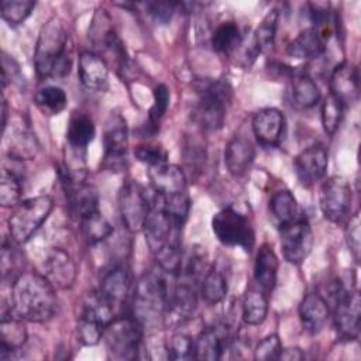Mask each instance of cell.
Returning <instances> with one entry per match:
<instances>
[{"instance_id": "obj_1", "label": "cell", "mask_w": 361, "mask_h": 361, "mask_svg": "<svg viewBox=\"0 0 361 361\" xmlns=\"http://www.w3.org/2000/svg\"><path fill=\"white\" fill-rule=\"evenodd\" d=\"M56 312L55 288L32 271L21 272L13 279L10 313L24 322L44 323Z\"/></svg>"}, {"instance_id": "obj_2", "label": "cell", "mask_w": 361, "mask_h": 361, "mask_svg": "<svg viewBox=\"0 0 361 361\" xmlns=\"http://www.w3.org/2000/svg\"><path fill=\"white\" fill-rule=\"evenodd\" d=\"M34 65L37 75L45 78H65L72 68V49L68 31L56 17L48 20L38 35Z\"/></svg>"}, {"instance_id": "obj_3", "label": "cell", "mask_w": 361, "mask_h": 361, "mask_svg": "<svg viewBox=\"0 0 361 361\" xmlns=\"http://www.w3.org/2000/svg\"><path fill=\"white\" fill-rule=\"evenodd\" d=\"M159 269V268H158ZM164 271H148L141 275L133 290L131 316L144 327L157 323L168 309L172 286Z\"/></svg>"}, {"instance_id": "obj_4", "label": "cell", "mask_w": 361, "mask_h": 361, "mask_svg": "<svg viewBox=\"0 0 361 361\" xmlns=\"http://www.w3.org/2000/svg\"><path fill=\"white\" fill-rule=\"evenodd\" d=\"M54 207V200L48 195H41L21 200L8 217L10 237L16 244L27 243L35 231L49 217Z\"/></svg>"}, {"instance_id": "obj_5", "label": "cell", "mask_w": 361, "mask_h": 361, "mask_svg": "<svg viewBox=\"0 0 361 361\" xmlns=\"http://www.w3.org/2000/svg\"><path fill=\"white\" fill-rule=\"evenodd\" d=\"M231 100V87L224 80H212L199 90V102L195 117L202 128L220 130L226 118V106Z\"/></svg>"}, {"instance_id": "obj_6", "label": "cell", "mask_w": 361, "mask_h": 361, "mask_svg": "<svg viewBox=\"0 0 361 361\" xmlns=\"http://www.w3.org/2000/svg\"><path fill=\"white\" fill-rule=\"evenodd\" d=\"M107 351L117 360H133L138 357L142 341V326L130 314L116 317L103 333Z\"/></svg>"}, {"instance_id": "obj_7", "label": "cell", "mask_w": 361, "mask_h": 361, "mask_svg": "<svg viewBox=\"0 0 361 361\" xmlns=\"http://www.w3.org/2000/svg\"><path fill=\"white\" fill-rule=\"evenodd\" d=\"M212 230L224 245L240 247L248 252L254 248L255 233L250 220L233 207H224L213 216Z\"/></svg>"}, {"instance_id": "obj_8", "label": "cell", "mask_w": 361, "mask_h": 361, "mask_svg": "<svg viewBox=\"0 0 361 361\" xmlns=\"http://www.w3.org/2000/svg\"><path fill=\"white\" fill-rule=\"evenodd\" d=\"M179 279L172 286L169 303L164 322L168 326H178L192 317L197 305V276L190 271L182 269Z\"/></svg>"}, {"instance_id": "obj_9", "label": "cell", "mask_w": 361, "mask_h": 361, "mask_svg": "<svg viewBox=\"0 0 361 361\" xmlns=\"http://www.w3.org/2000/svg\"><path fill=\"white\" fill-rule=\"evenodd\" d=\"M151 207V195L135 180L123 183L118 192V210L124 227L137 233L141 231Z\"/></svg>"}, {"instance_id": "obj_10", "label": "cell", "mask_w": 361, "mask_h": 361, "mask_svg": "<svg viewBox=\"0 0 361 361\" xmlns=\"http://www.w3.org/2000/svg\"><path fill=\"white\" fill-rule=\"evenodd\" d=\"M353 190L343 176H330L323 182L319 195L322 213L331 223H344L351 210Z\"/></svg>"}, {"instance_id": "obj_11", "label": "cell", "mask_w": 361, "mask_h": 361, "mask_svg": "<svg viewBox=\"0 0 361 361\" xmlns=\"http://www.w3.org/2000/svg\"><path fill=\"white\" fill-rule=\"evenodd\" d=\"M58 175L72 216L82 220L83 217L99 210V196L92 185H89L85 179L71 176L62 165L58 169Z\"/></svg>"}, {"instance_id": "obj_12", "label": "cell", "mask_w": 361, "mask_h": 361, "mask_svg": "<svg viewBox=\"0 0 361 361\" xmlns=\"http://www.w3.org/2000/svg\"><path fill=\"white\" fill-rule=\"evenodd\" d=\"M281 230V247L283 257L293 265L302 264L312 251L313 233L309 221L305 217L279 227Z\"/></svg>"}, {"instance_id": "obj_13", "label": "cell", "mask_w": 361, "mask_h": 361, "mask_svg": "<svg viewBox=\"0 0 361 361\" xmlns=\"http://www.w3.org/2000/svg\"><path fill=\"white\" fill-rule=\"evenodd\" d=\"M104 165L110 171H120L126 165L128 131L126 120L120 114H111L103 135Z\"/></svg>"}, {"instance_id": "obj_14", "label": "cell", "mask_w": 361, "mask_h": 361, "mask_svg": "<svg viewBox=\"0 0 361 361\" xmlns=\"http://www.w3.org/2000/svg\"><path fill=\"white\" fill-rule=\"evenodd\" d=\"M334 327L344 340H357L360 336L361 299L357 289L345 292L334 303Z\"/></svg>"}, {"instance_id": "obj_15", "label": "cell", "mask_w": 361, "mask_h": 361, "mask_svg": "<svg viewBox=\"0 0 361 361\" xmlns=\"http://www.w3.org/2000/svg\"><path fill=\"white\" fill-rule=\"evenodd\" d=\"M327 165L329 151L320 142L312 144L302 149L293 162L296 178L303 186H312L319 182L326 175Z\"/></svg>"}, {"instance_id": "obj_16", "label": "cell", "mask_w": 361, "mask_h": 361, "mask_svg": "<svg viewBox=\"0 0 361 361\" xmlns=\"http://www.w3.org/2000/svg\"><path fill=\"white\" fill-rule=\"evenodd\" d=\"M330 94L338 100L344 109L354 106L360 99V73L358 68L351 62L338 63L329 80Z\"/></svg>"}, {"instance_id": "obj_17", "label": "cell", "mask_w": 361, "mask_h": 361, "mask_svg": "<svg viewBox=\"0 0 361 361\" xmlns=\"http://www.w3.org/2000/svg\"><path fill=\"white\" fill-rule=\"evenodd\" d=\"M78 268L72 257L62 248L48 251L44 261V276L55 289H69L73 286Z\"/></svg>"}, {"instance_id": "obj_18", "label": "cell", "mask_w": 361, "mask_h": 361, "mask_svg": "<svg viewBox=\"0 0 361 361\" xmlns=\"http://www.w3.org/2000/svg\"><path fill=\"white\" fill-rule=\"evenodd\" d=\"M252 131L261 145L276 147L285 134V116L274 107L261 109L252 118Z\"/></svg>"}, {"instance_id": "obj_19", "label": "cell", "mask_w": 361, "mask_h": 361, "mask_svg": "<svg viewBox=\"0 0 361 361\" xmlns=\"http://www.w3.org/2000/svg\"><path fill=\"white\" fill-rule=\"evenodd\" d=\"M299 319L303 329L310 334H317L330 319V305L317 292H309L299 305Z\"/></svg>"}, {"instance_id": "obj_20", "label": "cell", "mask_w": 361, "mask_h": 361, "mask_svg": "<svg viewBox=\"0 0 361 361\" xmlns=\"http://www.w3.org/2000/svg\"><path fill=\"white\" fill-rule=\"evenodd\" d=\"M255 158V149L252 142L243 137L234 135L224 149V164L231 176L235 179L244 178Z\"/></svg>"}, {"instance_id": "obj_21", "label": "cell", "mask_w": 361, "mask_h": 361, "mask_svg": "<svg viewBox=\"0 0 361 361\" xmlns=\"http://www.w3.org/2000/svg\"><path fill=\"white\" fill-rule=\"evenodd\" d=\"M148 176L154 190L162 197L186 192L185 172L173 164H159L148 168Z\"/></svg>"}, {"instance_id": "obj_22", "label": "cell", "mask_w": 361, "mask_h": 361, "mask_svg": "<svg viewBox=\"0 0 361 361\" xmlns=\"http://www.w3.org/2000/svg\"><path fill=\"white\" fill-rule=\"evenodd\" d=\"M228 344V329L224 324L206 327L195 340V358L216 361L223 357Z\"/></svg>"}, {"instance_id": "obj_23", "label": "cell", "mask_w": 361, "mask_h": 361, "mask_svg": "<svg viewBox=\"0 0 361 361\" xmlns=\"http://www.w3.org/2000/svg\"><path fill=\"white\" fill-rule=\"evenodd\" d=\"M78 76L82 85L92 90H103L107 86L109 68L106 61L90 51H83L79 55Z\"/></svg>"}, {"instance_id": "obj_24", "label": "cell", "mask_w": 361, "mask_h": 361, "mask_svg": "<svg viewBox=\"0 0 361 361\" xmlns=\"http://www.w3.org/2000/svg\"><path fill=\"white\" fill-rule=\"evenodd\" d=\"M97 292L113 306L121 305L131 292V275L128 269L123 265L113 267L102 278Z\"/></svg>"}, {"instance_id": "obj_25", "label": "cell", "mask_w": 361, "mask_h": 361, "mask_svg": "<svg viewBox=\"0 0 361 361\" xmlns=\"http://www.w3.org/2000/svg\"><path fill=\"white\" fill-rule=\"evenodd\" d=\"M278 257L271 245L262 244L257 252L254 264V281L265 293H271L276 283Z\"/></svg>"}, {"instance_id": "obj_26", "label": "cell", "mask_w": 361, "mask_h": 361, "mask_svg": "<svg viewBox=\"0 0 361 361\" xmlns=\"http://www.w3.org/2000/svg\"><path fill=\"white\" fill-rule=\"evenodd\" d=\"M324 52V38L313 28L302 30L286 47V54L295 59H314Z\"/></svg>"}, {"instance_id": "obj_27", "label": "cell", "mask_w": 361, "mask_h": 361, "mask_svg": "<svg viewBox=\"0 0 361 361\" xmlns=\"http://www.w3.org/2000/svg\"><path fill=\"white\" fill-rule=\"evenodd\" d=\"M24 320L13 316H1L0 323V358L6 360L14 351L21 348L27 340V330L23 323Z\"/></svg>"}, {"instance_id": "obj_28", "label": "cell", "mask_w": 361, "mask_h": 361, "mask_svg": "<svg viewBox=\"0 0 361 361\" xmlns=\"http://www.w3.org/2000/svg\"><path fill=\"white\" fill-rule=\"evenodd\" d=\"M96 134L93 120L85 113H73L66 127V140L72 149L86 151Z\"/></svg>"}, {"instance_id": "obj_29", "label": "cell", "mask_w": 361, "mask_h": 361, "mask_svg": "<svg viewBox=\"0 0 361 361\" xmlns=\"http://www.w3.org/2000/svg\"><path fill=\"white\" fill-rule=\"evenodd\" d=\"M268 313V293L259 286H250L243 299V320L245 324H261Z\"/></svg>"}, {"instance_id": "obj_30", "label": "cell", "mask_w": 361, "mask_h": 361, "mask_svg": "<svg viewBox=\"0 0 361 361\" xmlns=\"http://www.w3.org/2000/svg\"><path fill=\"white\" fill-rule=\"evenodd\" d=\"M320 100V90L307 73H298L292 78V103L298 109H310Z\"/></svg>"}, {"instance_id": "obj_31", "label": "cell", "mask_w": 361, "mask_h": 361, "mask_svg": "<svg viewBox=\"0 0 361 361\" xmlns=\"http://www.w3.org/2000/svg\"><path fill=\"white\" fill-rule=\"evenodd\" d=\"M269 212L279 227L300 217L296 199L288 189L278 190L272 195L269 200Z\"/></svg>"}, {"instance_id": "obj_32", "label": "cell", "mask_w": 361, "mask_h": 361, "mask_svg": "<svg viewBox=\"0 0 361 361\" xmlns=\"http://www.w3.org/2000/svg\"><path fill=\"white\" fill-rule=\"evenodd\" d=\"M227 281L224 275L214 267L207 271L199 288L200 298L209 306H216L224 300L227 295Z\"/></svg>"}, {"instance_id": "obj_33", "label": "cell", "mask_w": 361, "mask_h": 361, "mask_svg": "<svg viewBox=\"0 0 361 361\" xmlns=\"http://www.w3.org/2000/svg\"><path fill=\"white\" fill-rule=\"evenodd\" d=\"M243 42L240 28L233 21H226L220 24L212 35V47L219 54H228L235 51Z\"/></svg>"}, {"instance_id": "obj_34", "label": "cell", "mask_w": 361, "mask_h": 361, "mask_svg": "<svg viewBox=\"0 0 361 361\" xmlns=\"http://www.w3.org/2000/svg\"><path fill=\"white\" fill-rule=\"evenodd\" d=\"M34 100L37 107L44 114H48V116L59 114L66 107V103H68L65 92L59 86H54V85L41 87L35 93Z\"/></svg>"}, {"instance_id": "obj_35", "label": "cell", "mask_w": 361, "mask_h": 361, "mask_svg": "<svg viewBox=\"0 0 361 361\" xmlns=\"http://www.w3.org/2000/svg\"><path fill=\"white\" fill-rule=\"evenodd\" d=\"M79 221L82 234L89 244H97L113 233V226L107 221L104 216H102L99 210L83 217Z\"/></svg>"}, {"instance_id": "obj_36", "label": "cell", "mask_w": 361, "mask_h": 361, "mask_svg": "<svg viewBox=\"0 0 361 361\" xmlns=\"http://www.w3.org/2000/svg\"><path fill=\"white\" fill-rule=\"evenodd\" d=\"M278 11L271 10L258 24L254 31L252 41L258 49V52H269L274 49L276 27H278Z\"/></svg>"}, {"instance_id": "obj_37", "label": "cell", "mask_w": 361, "mask_h": 361, "mask_svg": "<svg viewBox=\"0 0 361 361\" xmlns=\"http://www.w3.org/2000/svg\"><path fill=\"white\" fill-rule=\"evenodd\" d=\"M23 186L20 176L8 169L3 168L0 180V203L3 207H16L21 202Z\"/></svg>"}, {"instance_id": "obj_38", "label": "cell", "mask_w": 361, "mask_h": 361, "mask_svg": "<svg viewBox=\"0 0 361 361\" xmlns=\"http://www.w3.org/2000/svg\"><path fill=\"white\" fill-rule=\"evenodd\" d=\"M35 1L31 0H3L0 3L1 18L10 25H18L31 14Z\"/></svg>"}, {"instance_id": "obj_39", "label": "cell", "mask_w": 361, "mask_h": 361, "mask_svg": "<svg viewBox=\"0 0 361 361\" xmlns=\"http://www.w3.org/2000/svg\"><path fill=\"white\" fill-rule=\"evenodd\" d=\"M164 207H165V212H166L168 217L171 219V221L176 227L182 228L188 219L189 210H190V197H189L188 192H182V193H178V195H173L169 197H164Z\"/></svg>"}, {"instance_id": "obj_40", "label": "cell", "mask_w": 361, "mask_h": 361, "mask_svg": "<svg viewBox=\"0 0 361 361\" xmlns=\"http://www.w3.org/2000/svg\"><path fill=\"white\" fill-rule=\"evenodd\" d=\"M343 116H344L343 104L338 100H336L331 94L326 96L322 104V124L324 131L329 135H333L337 131L343 120Z\"/></svg>"}, {"instance_id": "obj_41", "label": "cell", "mask_w": 361, "mask_h": 361, "mask_svg": "<svg viewBox=\"0 0 361 361\" xmlns=\"http://www.w3.org/2000/svg\"><path fill=\"white\" fill-rule=\"evenodd\" d=\"M168 357L180 361L195 358V340L183 333L173 334L168 344Z\"/></svg>"}, {"instance_id": "obj_42", "label": "cell", "mask_w": 361, "mask_h": 361, "mask_svg": "<svg viewBox=\"0 0 361 361\" xmlns=\"http://www.w3.org/2000/svg\"><path fill=\"white\" fill-rule=\"evenodd\" d=\"M78 340L85 345H96L100 338H103L104 327L94 322L93 319L80 314L78 320Z\"/></svg>"}, {"instance_id": "obj_43", "label": "cell", "mask_w": 361, "mask_h": 361, "mask_svg": "<svg viewBox=\"0 0 361 361\" xmlns=\"http://www.w3.org/2000/svg\"><path fill=\"white\" fill-rule=\"evenodd\" d=\"M135 158L149 166L168 162V154L159 144H140L134 149Z\"/></svg>"}, {"instance_id": "obj_44", "label": "cell", "mask_w": 361, "mask_h": 361, "mask_svg": "<svg viewBox=\"0 0 361 361\" xmlns=\"http://www.w3.org/2000/svg\"><path fill=\"white\" fill-rule=\"evenodd\" d=\"M282 351V344L278 334L271 333L265 336L254 350V358L258 361H269L278 360Z\"/></svg>"}, {"instance_id": "obj_45", "label": "cell", "mask_w": 361, "mask_h": 361, "mask_svg": "<svg viewBox=\"0 0 361 361\" xmlns=\"http://www.w3.org/2000/svg\"><path fill=\"white\" fill-rule=\"evenodd\" d=\"M169 97H171V94H169V89L166 87V85L159 83L154 87V103H152V106L149 109V114H148L149 123L157 124L162 118V116L168 110Z\"/></svg>"}, {"instance_id": "obj_46", "label": "cell", "mask_w": 361, "mask_h": 361, "mask_svg": "<svg viewBox=\"0 0 361 361\" xmlns=\"http://www.w3.org/2000/svg\"><path fill=\"white\" fill-rule=\"evenodd\" d=\"M360 213H355L353 217L348 219L347 228H345V240L347 245L354 257V259L360 261V251H361V230H360Z\"/></svg>"}, {"instance_id": "obj_47", "label": "cell", "mask_w": 361, "mask_h": 361, "mask_svg": "<svg viewBox=\"0 0 361 361\" xmlns=\"http://www.w3.org/2000/svg\"><path fill=\"white\" fill-rule=\"evenodd\" d=\"M178 3L175 1H148L145 3L147 13L159 24H166L175 14Z\"/></svg>"}, {"instance_id": "obj_48", "label": "cell", "mask_w": 361, "mask_h": 361, "mask_svg": "<svg viewBox=\"0 0 361 361\" xmlns=\"http://www.w3.org/2000/svg\"><path fill=\"white\" fill-rule=\"evenodd\" d=\"M305 355H303V353H302V350L300 348H298V347H293V348H286V350H283L282 348V351H281V355H279V358L281 360H289V361H296V360H302Z\"/></svg>"}]
</instances>
